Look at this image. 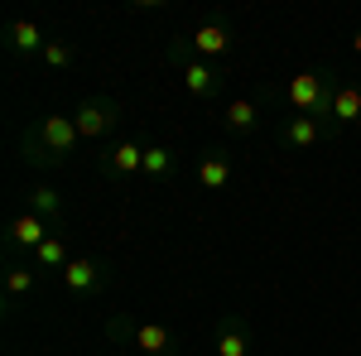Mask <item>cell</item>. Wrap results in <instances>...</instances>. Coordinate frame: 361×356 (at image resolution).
Here are the masks:
<instances>
[{"instance_id":"1","label":"cell","mask_w":361,"mask_h":356,"mask_svg":"<svg viewBox=\"0 0 361 356\" xmlns=\"http://www.w3.org/2000/svg\"><path fill=\"white\" fill-rule=\"evenodd\" d=\"M78 140L82 135H78V121L73 116H39L25 135H20V149H25L29 164L44 168V164H63Z\"/></svg>"},{"instance_id":"2","label":"cell","mask_w":361,"mask_h":356,"mask_svg":"<svg viewBox=\"0 0 361 356\" xmlns=\"http://www.w3.org/2000/svg\"><path fill=\"white\" fill-rule=\"evenodd\" d=\"M111 337H130L145 356H173L178 352V337L164 323H140V328H130L126 318H111Z\"/></svg>"},{"instance_id":"3","label":"cell","mask_w":361,"mask_h":356,"mask_svg":"<svg viewBox=\"0 0 361 356\" xmlns=\"http://www.w3.org/2000/svg\"><path fill=\"white\" fill-rule=\"evenodd\" d=\"M73 121H78V135H82V140H102L106 130H116V121H121V102H116V97H87L82 106L73 111Z\"/></svg>"},{"instance_id":"4","label":"cell","mask_w":361,"mask_h":356,"mask_svg":"<svg viewBox=\"0 0 361 356\" xmlns=\"http://www.w3.org/2000/svg\"><path fill=\"white\" fill-rule=\"evenodd\" d=\"M63 284H68V294L92 299V294H102V289L111 284V270H106L102 260H92V255H78V260L63 265Z\"/></svg>"},{"instance_id":"5","label":"cell","mask_w":361,"mask_h":356,"mask_svg":"<svg viewBox=\"0 0 361 356\" xmlns=\"http://www.w3.org/2000/svg\"><path fill=\"white\" fill-rule=\"evenodd\" d=\"M49 236H54V226H49L44 217H34L29 207L10 221V226H5V241H10V250H15V255H34V250L44 246Z\"/></svg>"},{"instance_id":"6","label":"cell","mask_w":361,"mask_h":356,"mask_svg":"<svg viewBox=\"0 0 361 356\" xmlns=\"http://www.w3.org/2000/svg\"><path fill=\"white\" fill-rule=\"evenodd\" d=\"M328 135H337V125L318 121V116H289V121L279 125V140H284L289 149H318Z\"/></svg>"},{"instance_id":"7","label":"cell","mask_w":361,"mask_h":356,"mask_svg":"<svg viewBox=\"0 0 361 356\" xmlns=\"http://www.w3.org/2000/svg\"><path fill=\"white\" fill-rule=\"evenodd\" d=\"M102 173H106V178H116V183H126V178L145 173V145H135V140L111 145V149L102 154Z\"/></svg>"},{"instance_id":"8","label":"cell","mask_w":361,"mask_h":356,"mask_svg":"<svg viewBox=\"0 0 361 356\" xmlns=\"http://www.w3.org/2000/svg\"><path fill=\"white\" fill-rule=\"evenodd\" d=\"M178 73H183V87L193 92L197 102H212V97L222 92V68L207 63V58H188V63H178Z\"/></svg>"},{"instance_id":"9","label":"cell","mask_w":361,"mask_h":356,"mask_svg":"<svg viewBox=\"0 0 361 356\" xmlns=\"http://www.w3.org/2000/svg\"><path fill=\"white\" fill-rule=\"evenodd\" d=\"M188 44H193V54L197 58H207V63H222L226 54H231V29L226 25H197L193 34H188Z\"/></svg>"},{"instance_id":"10","label":"cell","mask_w":361,"mask_h":356,"mask_svg":"<svg viewBox=\"0 0 361 356\" xmlns=\"http://www.w3.org/2000/svg\"><path fill=\"white\" fill-rule=\"evenodd\" d=\"M5 49L15 58H29V54H44L49 39H44V29L34 25V20H15V25L5 29Z\"/></svg>"},{"instance_id":"11","label":"cell","mask_w":361,"mask_h":356,"mask_svg":"<svg viewBox=\"0 0 361 356\" xmlns=\"http://www.w3.org/2000/svg\"><path fill=\"white\" fill-rule=\"evenodd\" d=\"M361 121V82H337L333 92V125H357Z\"/></svg>"},{"instance_id":"12","label":"cell","mask_w":361,"mask_h":356,"mask_svg":"<svg viewBox=\"0 0 361 356\" xmlns=\"http://www.w3.org/2000/svg\"><path fill=\"white\" fill-rule=\"evenodd\" d=\"M255 121H260L255 97H236V102H226V106H222V125L231 130V135H250V130H255Z\"/></svg>"},{"instance_id":"13","label":"cell","mask_w":361,"mask_h":356,"mask_svg":"<svg viewBox=\"0 0 361 356\" xmlns=\"http://www.w3.org/2000/svg\"><path fill=\"white\" fill-rule=\"evenodd\" d=\"M197 183H202V188H226V183H231V159H226V154H217V149H207V154H202V159H197Z\"/></svg>"},{"instance_id":"14","label":"cell","mask_w":361,"mask_h":356,"mask_svg":"<svg viewBox=\"0 0 361 356\" xmlns=\"http://www.w3.org/2000/svg\"><path fill=\"white\" fill-rule=\"evenodd\" d=\"M29 212L44 217L54 231H63V217H68V212H63V197H58L54 188H29Z\"/></svg>"},{"instance_id":"15","label":"cell","mask_w":361,"mask_h":356,"mask_svg":"<svg viewBox=\"0 0 361 356\" xmlns=\"http://www.w3.org/2000/svg\"><path fill=\"white\" fill-rule=\"evenodd\" d=\"M246 352H250L246 328H241L236 318H226L222 328H217V356H246Z\"/></svg>"},{"instance_id":"16","label":"cell","mask_w":361,"mask_h":356,"mask_svg":"<svg viewBox=\"0 0 361 356\" xmlns=\"http://www.w3.org/2000/svg\"><path fill=\"white\" fill-rule=\"evenodd\" d=\"M178 168V154L169 145H145V178H169Z\"/></svg>"},{"instance_id":"17","label":"cell","mask_w":361,"mask_h":356,"mask_svg":"<svg viewBox=\"0 0 361 356\" xmlns=\"http://www.w3.org/2000/svg\"><path fill=\"white\" fill-rule=\"evenodd\" d=\"M29 260H34V265H44V270H58V274H63V265H68V241H63V231H54V236L34 250Z\"/></svg>"},{"instance_id":"18","label":"cell","mask_w":361,"mask_h":356,"mask_svg":"<svg viewBox=\"0 0 361 356\" xmlns=\"http://www.w3.org/2000/svg\"><path fill=\"white\" fill-rule=\"evenodd\" d=\"M5 289H10V299H20V294H29L34 289V265H10V274H5Z\"/></svg>"},{"instance_id":"19","label":"cell","mask_w":361,"mask_h":356,"mask_svg":"<svg viewBox=\"0 0 361 356\" xmlns=\"http://www.w3.org/2000/svg\"><path fill=\"white\" fill-rule=\"evenodd\" d=\"M39 58H44L49 68H68V63H73V44H49Z\"/></svg>"},{"instance_id":"20","label":"cell","mask_w":361,"mask_h":356,"mask_svg":"<svg viewBox=\"0 0 361 356\" xmlns=\"http://www.w3.org/2000/svg\"><path fill=\"white\" fill-rule=\"evenodd\" d=\"M352 49H357V58H361V29H357V34H352Z\"/></svg>"}]
</instances>
